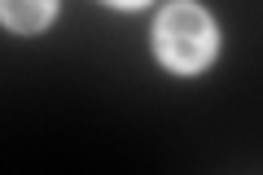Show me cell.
<instances>
[{
  "label": "cell",
  "mask_w": 263,
  "mask_h": 175,
  "mask_svg": "<svg viewBox=\"0 0 263 175\" xmlns=\"http://www.w3.org/2000/svg\"><path fill=\"white\" fill-rule=\"evenodd\" d=\"M57 0H0V22L18 35H35L53 22Z\"/></svg>",
  "instance_id": "obj_2"
},
{
  "label": "cell",
  "mask_w": 263,
  "mask_h": 175,
  "mask_svg": "<svg viewBox=\"0 0 263 175\" xmlns=\"http://www.w3.org/2000/svg\"><path fill=\"white\" fill-rule=\"evenodd\" d=\"M154 48H158L162 66L180 74H193L202 66H211L219 48V27L206 9H197L189 0H176L158 13V27H154Z\"/></svg>",
  "instance_id": "obj_1"
},
{
  "label": "cell",
  "mask_w": 263,
  "mask_h": 175,
  "mask_svg": "<svg viewBox=\"0 0 263 175\" xmlns=\"http://www.w3.org/2000/svg\"><path fill=\"white\" fill-rule=\"evenodd\" d=\"M105 5H114V9H141L145 0H105Z\"/></svg>",
  "instance_id": "obj_3"
}]
</instances>
